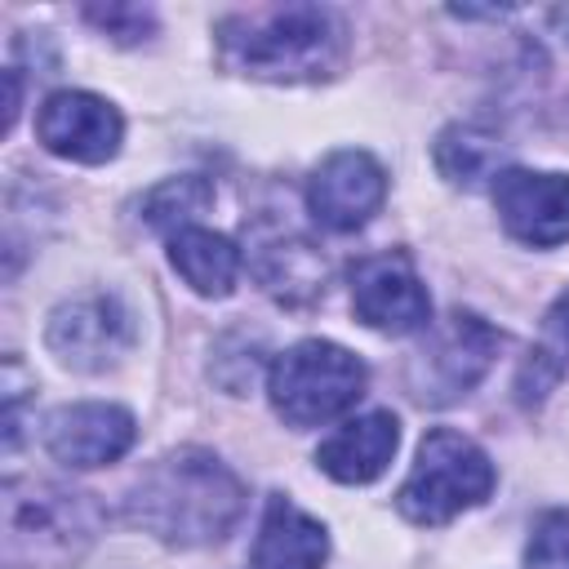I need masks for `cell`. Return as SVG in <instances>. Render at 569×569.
I'll use <instances>...</instances> for the list:
<instances>
[{
    "mask_svg": "<svg viewBox=\"0 0 569 569\" xmlns=\"http://www.w3.org/2000/svg\"><path fill=\"white\" fill-rule=\"evenodd\" d=\"M244 516L240 476L209 449L182 445L142 467L124 493V520L169 547L222 542Z\"/></svg>",
    "mask_w": 569,
    "mask_h": 569,
    "instance_id": "1",
    "label": "cell"
},
{
    "mask_svg": "<svg viewBox=\"0 0 569 569\" xmlns=\"http://www.w3.org/2000/svg\"><path fill=\"white\" fill-rule=\"evenodd\" d=\"M218 53L231 71L271 84H316L347 62V22L325 4H267L218 22Z\"/></svg>",
    "mask_w": 569,
    "mask_h": 569,
    "instance_id": "2",
    "label": "cell"
},
{
    "mask_svg": "<svg viewBox=\"0 0 569 569\" xmlns=\"http://www.w3.org/2000/svg\"><path fill=\"white\" fill-rule=\"evenodd\" d=\"M102 533L93 493L58 480H4L0 560L4 569H67Z\"/></svg>",
    "mask_w": 569,
    "mask_h": 569,
    "instance_id": "3",
    "label": "cell"
},
{
    "mask_svg": "<svg viewBox=\"0 0 569 569\" xmlns=\"http://www.w3.org/2000/svg\"><path fill=\"white\" fill-rule=\"evenodd\" d=\"M365 382H369L365 360L329 338H302L284 347L267 369L271 409L289 427H325L342 418L365 396Z\"/></svg>",
    "mask_w": 569,
    "mask_h": 569,
    "instance_id": "4",
    "label": "cell"
},
{
    "mask_svg": "<svg viewBox=\"0 0 569 569\" xmlns=\"http://www.w3.org/2000/svg\"><path fill=\"white\" fill-rule=\"evenodd\" d=\"M493 462L471 436L436 427L413 453V467L396 493V511L413 525H449L453 516L480 507L493 493Z\"/></svg>",
    "mask_w": 569,
    "mask_h": 569,
    "instance_id": "5",
    "label": "cell"
},
{
    "mask_svg": "<svg viewBox=\"0 0 569 569\" xmlns=\"http://www.w3.org/2000/svg\"><path fill=\"white\" fill-rule=\"evenodd\" d=\"M498 347H502V333L471 311H453L436 329L427 325V342L413 351V369H409L413 396L431 405H449L467 396L489 373Z\"/></svg>",
    "mask_w": 569,
    "mask_h": 569,
    "instance_id": "6",
    "label": "cell"
},
{
    "mask_svg": "<svg viewBox=\"0 0 569 569\" xmlns=\"http://www.w3.org/2000/svg\"><path fill=\"white\" fill-rule=\"evenodd\" d=\"M133 338H138L133 311L116 293L67 298L49 311V325H44V347L58 356V365H67L76 373L116 369L124 360V351L133 347Z\"/></svg>",
    "mask_w": 569,
    "mask_h": 569,
    "instance_id": "7",
    "label": "cell"
},
{
    "mask_svg": "<svg viewBox=\"0 0 569 569\" xmlns=\"http://www.w3.org/2000/svg\"><path fill=\"white\" fill-rule=\"evenodd\" d=\"M36 138L58 160L107 164L124 142V116L102 93L58 89L36 111Z\"/></svg>",
    "mask_w": 569,
    "mask_h": 569,
    "instance_id": "8",
    "label": "cell"
},
{
    "mask_svg": "<svg viewBox=\"0 0 569 569\" xmlns=\"http://www.w3.org/2000/svg\"><path fill=\"white\" fill-rule=\"evenodd\" d=\"M351 307L369 329L391 333V338H405V333H418V329L431 325L427 284H422L413 258L400 253V249L356 262V271H351Z\"/></svg>",
    "mask_w": 569,
    "mask_h": 569,
    "instance_id": "9",
    "label": "cell"
},
{
    "mask_svg": "<svg viewBox=\"0 0 569 569\" xmlns=\"http://www.w3.org/2000/svg\"><path fill=\"white\" fill-rule=\"evenodd\" d=\"M387 200V169L360 151H329L307 178V213L329 231H360Z\"/></svg>",
    "mask_w": 569,
    "mask_h": 569,
    "instance_id": "10",
    "label": "cell"
},
{
    "mask_svg": "<svg viewBox=\"0 0 569 569\" xmlns=\"http://www.w3.org/2000/svg\"><path fill=\"white\" fill-rule=\"evenodd\" d=\"M493 209L511 240L556 249L569 240V173L507 164L493 178Z\"/></svg>",
    "mask_w": 569,
    "mask_h": 569,
    "instance_id": "11",
    "label": "cell"
},
{
    "mask_svg": "<svg viewBox=\"0 0 569 569\" xmlns=\"http://www.w3.org/2000/svg\"><path fill=\"white\" fill-rule=\"evenodd\" d=\"M138 440V422L124 405L111 400H76V405H58L44 418V449L53 462L71 467V471H89V467H107L116 458H124Z\"/></svg>",
    "mask_w": 569,
    "mask_h": 569,
    "instance_id": "12",
    "label": "cell"
},
{
    "mask_svg": "<svg viewBox=\"0 0 569 569\" xmlns=\"http://www.w3.org/2000/svg\"><path fill=\"white\" fill-rule=\"evenodd\" d=\"M400 449V422L391 409H369L347 418L329 440L316 449V467L338 485H369L378 480Z\"/></svg>",
    "mask_w": 569,
    "mask_h": 569,
    "instance_id": "13",
    "label": "cell"
},
{
    "mask_svg": "<svg viewBox=\"0 0 569 569\" xmlns=\"http://www.w3.org/2000/svg\"><path fill=\"white\" fill-rule=\"evenodd\" d=\"M329 560V529L293 498L276 493L262 507L253 538V569H320Z\"/></svg>",
    "mask_w": 569,
    "mask_h": 569,
    "instance_id": "14",
    "label": "cell"
},
{
    "mask_svg": "<svg viewBox=\"0 0 569 569\" xmlns=\"http://www.w3.org/2000/svg\"><path fill=\"white\" fill-rule=\"evenodd\" d=\"M169 267L200 293V298H227L240 280V249L209 227H182L169 236Z\"/></svg>",
    "mask_w": 569,
    "mask_h": 569,
    "instance_id": "15",
    "label": "cell"
},
{
    "mask_svg": "<svg viewBox=\"0 0 569 569\" xmlns=\"http://www.w3.org/2000/svg\"><path fill=\"white\" fill-rule=\"evenodd\" d=\"M253 271L262 280V289L276 298V302H311L325 293V258L316 253V244L298 240V236H284V240H262L258 253H253Z\"/></svg>",
    "mask_w": 569,
    "mask_h": 569,
    "instance_id": "16",
    "label": "cell"
},
{
    "mask_svg": "<svg viewBox=\"0 0 569 569\" xmlns=\"http://www.w3.org/2000/svg\"><path fill=\"white\" fill-rule=\"evenodd\" d=\"M565 369H569V289L547 307L542 329H538L529 356L520 360V373H516V400H520L525 409L542 405L547 391L560 382Z\"/></svg>",
    "mask_w": 569,
    "mask_h": 569,
    "instance_id": "17",
    "label": "cell"
},
{
    "mask_svg": "<svg viewBox=\"0 0 569 569\" xmlns=\"http://www.w3.org/2000/svg\"><path fill=\"white\" fill-rule=\"evenodd\" d=\"M502 156H507L502 138L493 129H485V124H449L436 138V169L453 187H476L485 178H498L507 169Z\"/></svg>",
    "mask_w": 569,
    "mask_h": 569,
    "instance_id": "18",
    "label": "cell"
},
{
    "mask_svg": "<svg viewBox=\"0 0 569 569\" xmlns=\"http://www.w3.org/2000/svg\"><path fill=\"white\" fill-rule=\"evenodd\" d=\"M213 204V187L200 173H182V178H164L142 196V222L173 236L182 227H196V218Z\"/></svg>",
    "mask_w": 569,
    "mask_h": 569,
    "instance_id": "19",
    "label": "cell"
},
{
    "mask_svg": "<svg viewBox=\"0 0 569 569\" xmlns=\"http://www.w3.org/2000/svg\"><path fill=\"white\" fill-rule=\"evenodd\" d=\"M525 569H569V511L565 507H551L533 520Z\"/></svg>",
    "mask_w": 569,
    "mask_h": 569,
    "instance_id": "20",
    "label": "cell"
},
{
    "mask_svg": "<svg viewBox=\"0 0 569 569\" xmlns=\"http://www.w3.org/2000/svg\"><path fill=\"white\" fill-rule=\"evenodd\" d=\"M84 18H89L98 31H107L111 40H120V44H138V40H147L151 27H156L151 9H138V4H89Z\"/></svg>",
    "mask_w": 569,
    "mask_h": 569,
    "instance_id": "21",
    "label": "cell"
}]
</instances>
